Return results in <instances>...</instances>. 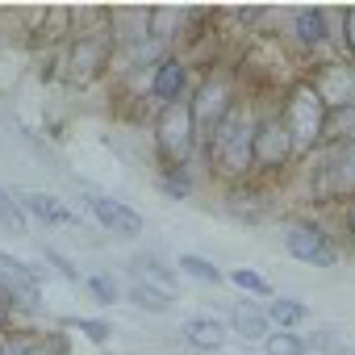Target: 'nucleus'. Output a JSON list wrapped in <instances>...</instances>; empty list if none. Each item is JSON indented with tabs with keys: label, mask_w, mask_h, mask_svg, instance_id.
Here are the masks:
<instances>
[{
	"label": "nucleus",
	"mask_w": 355,
	"mask_h": 355,
	"mask_svg": "<svg viewBox=\"0 0 355 355\" xmlns=\"http://www.w3.org/2000/svg\"><path fill=\"white\" fill-rule=\"evenodd\" d=\"M255 121H259V113H255L247 101H239V105L226 113V121L214 130V138L205 142V150H209V163H214L218 175H226V180H239V175L251 171Z\"/></svg>",
	"instance_id": "obj_1"
},
{
	"label": "nucleus",
	"mask_w": 355,
	"mask_h": 355,
	"mask_svg": "<svg viewBox=\"0 0 355 355\" xmlns=\"http://www.w3.org/2000/svg\"><path fill=\"white\" fill-rule=\"evenodd\" d=\"M280 117H284V130H288V138H293V155H309V150L322 146V134H326V105H322V96L313 92L309 80H297V84L288 88Z\"/></svg>",
	"instance_id": "obj_2"
},
{
	"label": "nucleus",
	"mask_w": 355,
	"mask_h": 355,
	"mask_svg": "<svg viewBox=\"0 0 355 355\" xmlns=\"http://www.w3.org/2000/svg\"><path fill=\"white\" fill-rule=\"evenodd\" d=\"M155 146L171 163V171H184L193 163L201 138H197V121H193V105L189 101H175V105L159 109V117H155Z\"/></svg>",
	"instance_id": "obj_3"
},
{
	"label": "nucleus",
	"mask_w": 355,
	"mask_h": 355,
	"mask_svg": "<svg viewBox=\"0 0 355 355\" xmlns=\"http://www.w3.org/2000/svg\"><path fill=\"white\" fill-rule=\"evenodd\" d=\"M193 121H197V138L209 142L214 130L226 121V113L239 105V92H234V76L226 67H214L201 76V84L193 88Z\"/></svg>",
	"instance_id": "obj_4"
},
{
	"label": "nucleus",
	"mask_w": 355,
	"mask_h": 355,
	"mask_svg": "<svg viewBox=\"0 0 355 355\" xmlns=\"http://www.w3.org/2000/svg\"><path fill=\"white\" fill-rule=\"evenodd\" d=\"M313 197L318 201L355 197V142H326L313 167Z\"/></svg>",
	"instance_id": "obj_5"
},
{
	"label": "nucleus",
	"mask_w": 355,
	"mask_h": 355,
	"mask_svg": "<svg viewBox=\"0 0 355 355\" xmlns=\"http://www.w3.org/2000/svg\"><path fill=\"white\" fill-rule=\"evenodd\" d=\"M284 251L301 263H313V268H334L338 263V247L330 243V234L318 226V222H305V218H293L280 234Z\"/></svg>",
	"instance_id": "obj_6"
},
{
	"label": "nucleus",
	"mask_w": 355,
	"mask_h": 355,
	"mask_svg": "<svg viewBox=\"0 0 355 355\" xmlns=\"http://www.w3.org/2000/svg\"><path fill=\"white\" fill-rule=\"evenodd\" d=\"M293 159V138L284 130L280 113H263L255 121V146H251V171H276Z\"/></svg>",
	"instance_id": "obj_7"
},
{
	"label": "nucleus",
	"mask_w": 355,
	"mask_h": 355,
	"mask_svg": "<svg viewBox=\"0 0 355 355\" xmlns=\"http://www.w3.org/2000/svg\"><path fill=\"white\" fill-rule=\"evenodd\" d=\"M109 63V38L105 34H80L67 55V80L71 84H92Z\"/></svg>",
	"instance_id": "obj_8"
},
{
	"label": "nucleus",
	"mask_w": 355,
	"mask_h": 355,
	"mask_svg": "<svg viewBox=\"0 0 355 355\" xmlns=\"http://www.w3.org/2000/svg\"><path fill=\"white\" fill-rule=\"evenodd\" d=\"M0 293L5 297H13L17 305H26V309H42V293H38V272L30 268V263H21V259H13V255H5L0 251Z\"/></svg>",
	"instance_id": "obj_9"
},
{
	"label": "nucleus",
	"mask_w": 355,
	"mask_h": 355,
	"mask_svg": "<svg viewBox=\"0 0 355 355\" xmlns=\"http://www.w3.org/2000/svg\"><path fill=\"white\" fill-rule=\"evenodd\" d=\"M309 84H313V92L322 96L326 113H330V109H343V105H355V67L326 63Z\"/></svg>",
	"instance_id": "obj_10"
},
{
	"label": "nucleus",
	"mask_w": 355,
	"mask_h": 355,
	"mask_svg": "<svg viewBox=\"0 0 355 355\" xmlns=\"http://www.w3.org/2000/svg\"><path fill=\"white\" fill-rule=\"evenodd\" d=\"M88 214H92L105 230H113V234H125V239H138V234H142V214L130 209L125 201H113V197H88Z\"/></svg>",
	"instance_id": "obj_11"
},
{
	"label": "nucleus",
	"mask_w": 355,
	"mask_h": 355,
	"mask_svg": "<svg viewBox=\"0 0 355 355\" xmlns=\"http://www.w3.org/2000/svg\"><path fill=\"white\" fill-rule=\"evenodd\" d=\"M184 88H189V71H184V63L175 59V55H167L163 63L150 67V96L159 101V109L175 105V101L184 96Z\"/></svg>",
	"instance_id": "obj_12"
},
{
	"label": "nucleus",
	"mask_w": 355,
	"mask_h": 355,
	"mask_svg": "<svg viewBox=\"0 0 355 355\" xmlns=\"http://www.w3.org/2000/svg\"><path fill=\"white\" fill-rule=\"evenodd\" d=\"M226 305V301H222ZM226 322H230V330L239 334V338H247V343H263L268 334H272V322H268V313L255 305V301H230L226 305Z\"/></svg>",
	"instance_id": "obj_13"
},
{
	"label": "nucleus",
	"mask_w": 355,
	"mask_h": 355,
	"mask_svg": "<svg viewBox=\"0 0 355 355\" xmlns=\"http://www.w3.org/2000/svg\"><path fill=\"white\" fill-rule=\"evenodd\" d=\"M21 209H30L38 222H46V226H76V214L59 201V197H51V193H26L21 197Z\"/></svg>",
	"instance_id": "obj_14"
},
{
	"label": "nucleus",
	"mask_w": 355,
	"mask_h": 355,
	"mask_svg": "<svg viewBox=\"0 0 355 355\" xmlns=\"http://www.w3.org/2000/svg\"><path fill=\"white\" fill-rule=\"evenodd\" d=\"M184 338H189L197 351H222V347H226V322L197 313V318L184 322Z\"/></svg>",
	"instance_id": "obj_15"
},
{
	"label": "nucleus",
	"mask_w": 355,
	"mask_h": 355,
	"mask_svg": "<svg viewBox=\"0 0 355 355\" xmlns=\"http://www.w3.org/2000/svg\"><path fill=\"white\" fill-rule=\"evenodd\" d=\"M293 34L301 46H318L330 38V13L326 9H297L293 13Z\"/></svg>",
	"instance_id": "obj_16"
},
{
	"label": "nucleus",
	"mask_w": 355,
	"mask_h": 355,
	"mask_svg": "<svg viewBox=\"0 0 355 355\" xmlns=\"http://www.w3.org/2000/svg\"><path fill=\"white\" fill-rule=\"evenodd\" d=\"M263 313H268L272 330H293V326H301V322H305L309 305H305V301H297V297H272Z\"/></svg>",
	"instance_id": "obj_17"
},
{
	"label": "nucleus",
	"mask_w": 355,
	"mask_h": 355,
	"mask_svg": "<svg viewBox=\"0 0 355 355\" xmlns=\"http://www.w3.org/2000/svg\"><path fill=\"white\" fill-rule=\"evenodd\" d=\"M125 297H130L138 309H146V313H167V309H171V293L159 288V284H150V280H134V284L125 288Z\"/></svg>",
	"instance_id": "obj_18"
},
{
	"label": "nucleus",
	"mask_w": 355,
	"mask_h": 355,
	"mask_svg": "<svg viewBox=\"0 0 355 355\" xmlns=\"http://www.w3.org/2000/svg\"><path fill=\"white\" fill-rule=\"evenodd\" d=\"M322 142H355V105H343V109H330L326 113Z\"/></svg>",
	"instance_id": "obj_19"
},
{
	"label": "nucleus",
	"mask_w": 355,
	"mask_h": 355,
	"mask_svg": "<svg viewBox=\"0 0 355 355\" xmlns=\"http://www.w3.org/2000/svg\"><path fill=\"white\" fill-rule=\"evenodd\" d=\"M134 268H138V272H142L150 284L167 288L171 297H175V288H180V276H175L171 268H163V259H159V255H138V259H134Z\"/></svg>",
	"instance_id": "obj_20"
},
{
	"label": "nucleus",
	"mask_w": 355,
	"mask_h": 355,
	"mask_svg": "<svg viewBox=\"0 0 355 355\" xmlns=\"http://www.w3.org/2000/svg\"><path fill=\"white\" fill-rule=\"evenodd\" d=\"M175 263H180V272H184V276H193V280H201V284H222V280H226V272H222V268H214L205 255H193V251H184Z\"/></svg>",
	"instance_id": "obj_21"
},
{
	"label": "nucleus",
	"mask_w": 355,
	"mask_h": 355,
	"mask_svg": "<svg viewBox=\"0 0 355 355\" xmlns=\"http://www.w3.org/2000/svg\"><path fill=\"white\" fill-rule=\"evenodd\" d=\"M0 230L5 234H26V209H21V201L9 193V189H0Z\"/></svg>",
	"instance_id": "obj_22"
},
{
	"label": "nucleus",
	"mask_w": 355,
	"mask_h": 355,
	"mask_svg": "<svg viewBox=\"0 0 355 355\" xmlns=\"http://www.w3.org/2000/svg\"><path fill=\"white\" fill-rule=\"evenodd\" d=\"M263 351H268V355H305V351H309V338H301V334H293V330H272V334L263 338Z\"/></svg>",
	"instance_id": "obj_23"
},
{
	"label": "nucleus",
	"mask_w": 355,
	"mask_h": 355,
	"mask_svg": "<svg viewBox=\"0 0 355 355\" xmlns=\"http://www.w3.org/2000/svg\"><path fill=\"white\" fill-rule=\"evenodd\" d=\"M226 276H230V280H234V284H239L243 293H255V297H268V301L276 297L272 280H268V276H259V272H251V268H230Z\"/></svg>",
	"instance_id": "obj_24"
},
{
	"label": "nucleus",
	"mask_w": 355,
	"mask_h": 355,
	"mask_svg": "<svg viewBox=\"0 0 355 355\" xmlns=\"http://www.w3.org/2000/svg\"><path fill=\"white\" fill-rule=\"evenodd\" d=\"M84 288L92 293V301H96V305H117V301H121V288H117V280H113V276H101V272H96V276H88V280H84Z\"/></svg>",
	"instance_id": "obj_25"
},
{
	"label": "nucleus",
	"mask_w": 355,
	"mask_h": 355,
	"mask_svg": "<svg viewBox=\"0 0 355 355\" xmlns=\"http://www.w3.org/2000/svg\"><path fill=\"white\" fill-rule=\"evenodd\" d=\"M63 326L88 334L92 343H109V334H113V326H109V322H96V318H63Z\"/></svg>",
	"instance_id": "obj_26"
},
{
	"label": "nucleus",
	"mask_w": 355,
	"mask_h": 355,
	"mask_svg": "<svg viewBox=\"0 0 355 355\" xmlns=\"http://www.w3.org/2000/svg\"><path fill=\"white\" fill-rule=\"evenodd\" d=\"M42 255H46V263H51V268H55L63 280H80V272L71 268V259H67V255H59L55 247H42Z\"/></svg>",
	"instance_id": "obj_27"
},
{
	"label": "nucleus",
	"mask_w": 355,
	"mask_h": 355,
	"mask_svg": "<svg viewBox=\"0 0 355 355\" xmlns=\"http://www.w3.org/2000/svg\"><path fill=\"white\" fill-rule=\"evenodd\" d=\"M159 189H163L167 197H175V201H184V197L193 193V180H180V175H159Z\"/></svg>",
	"instance_id": "obj_28"
},
{
	"label": "nucleus",
	"mask_w": 355,
	"mask_h": 355,
	"mask_svg": "<svg viewBox=\"0 0 355 355\" xmlns=\"http://www.w3.org/2000/svg\"><path fill=\"white\" fill-rule=\"evenodd\" d=\"M343 38H347V51L355 55V9L343 13Z\"/></svg>",
	"instance_id": "obj_29"
},
{
	"label": "nucleus",
	"mask_w": 355,
	"mask_h": 355,
	"mask_svg": "<svg viewBox=\"0 0 355 355\" xmlns=\"http://www.w3.org/2000/svg\"><path fill=\"white\" fill-rule=\"evenodd\" d=\"M347 230H351V239H355V197H347Z\"/></svg>",
	"instance_id": "obj_30"
}]
</instances>
